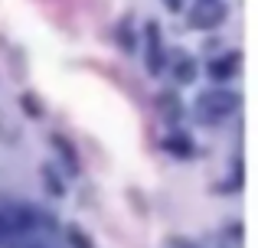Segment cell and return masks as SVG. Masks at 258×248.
<instances>
[{
    "label": "cell",
    "instance_id": "obj_1",
    "mask_svg": "<svg viewBox=\"0 0 258 248\" xmlns=\"http://www.w3.org/2000/svg\"><path fill=\"white\" fill-rule=\"evenodd\" d=\"M239 108V95L229 89H209L196 98V118L203 124H219Z\"/></svg>",
    "mask_w": 258,
    "mask_h": 248
},
{
    "label": "cell",
    "instance_id": "obj_2",
    "mask_svg": "<svg viewBox=\"0 0 258 248\" xmlns=\"http://www.w3.org/2000/svg\"><path fill=\"white\" fill-rule=\"evenodd\" d=\"M222 20H226V4H219V0H200L196 10H189V26H196V30H213Z\"/></svg>",
    "mask_w": 258,
    "mask_h": 248
},
{
    "label": "cell",
    "instance_id": "obj_3",
    "mask_svg": "<svg viewBox=\"0 0 258 248\" xmlns=\"http://www.w3.org/2000/svg\"><path fill=\"white\" fill-rule=\"evenodd\" d=\"M164 65H167V52H164V43H160V26L147 23V72L160 75Z\"/></svg>",
    "mask_w": 258,
    "mask_h": 248
},
{
    "label": "cell",
    "instance_id": "obj_4",
    "mask_svg": "<svg viewBox=\"0 0 258 248\" xmlns=\"http://www.w3.org/2000/svg\"><path fill=\"white\" fill-rule=\"evenodd\" d=\"M239 52H232V56H222V59H216L213 65H209V75L216 78V82H226V78H232L235 72H239Z\"/></svg>",
    "mask_w": 258,
    "mask_h": 248
},
{
    "label": "cell",
    "instance_id": "obj_5",
    "mask_svg": "<svg viewBox=\"0 0 258 248\" xmlns=\"http://www.w3.org/2000/svg\"><path fill=\"white\" fill-rule=\"evenodd\" d=\"M52 147L59 150V157H62V163H66V170L69 173H79V157H76V147L69 144V140L62 137V134H52Z\"/></svg>",
    "mask_w": 258,
    "mask_h": 248
},
{
    "label": "cell",
    "instance_id": "obj_6",
    "mask_svg": "<svg viewBox=\"0 0 258 248\" xmlns=\"http://www.w3.org/2000/svg\"><path fill=\"white\" fill-rule=\"evenodd\" d=\"M173 75H176V82H183V85H189L196 78V62L183 52V56H176V65H173Z\"/></svg>",
    "mask_w": 258,
    "mask_h": 248
},
{
    "label": "cell",
    "instance_id": "obj_7",
    "mask_svg": "<svg viewBox=\"0 0 258 248\" xmlns=\"http://www.w3.org/2000/svg\"><path fill=\"white\" fill-rule=\"evenodd\" d=\"M157 105H160V108H164V118H167V121H176V118H180L183 115V105L180 102H176V95H173V92H167V95H160L157 98Z\"/></svg>",
    "mask_w": 258,
    "mask_h": 248
},
{
    "label": "cell",
    "instance_id": "obj_8",
    "mask_svg": "<svg viewBox=\"0 0 258 248\" xmlns=\"http://www.w3.org/2000/svg\"><path fill=\"white\" fill-rule=\"evenodd\" d=\"M167 150L170 153H176V157H189V153H193V144H189V137H170L167 140Z\"/></svg>",
    "mask_w": 258,
    "mask_h": 248
},
{
    "label": "cell",
    "instance_id": "obj_9",
    "mask_svg": "<svg viewBox=\"0 0 258 248\" xmlns=\"http://www.w3.org/2000/svg\"><path fill=\"white\" fill-rule=\"evenodd\" d=\"M66 235H69V245L72 248H92V238H88L85 229H79V225H69V232H66Z\"/></svg>",
    "mask_w": 258,
    "mask_h": 248
},
{
    "label": "cell",
    "instance_id": "obj_10",
    "mask_svg": "<svg viewBox=\"0 0 258 248\" xmlns=\"http://www.w3.org/2000/svg\"><path fill=\"white\" fill-rule=\"evenodd\" d=\"M43 180H46V186L52 190V196H66V193H62V183H59V177H56V173L49 170V167L43 170Z\"/></svg>",
    "mask_w": 258,
    "mask_h": 248
},
{
    "label": "cell",
    "instance_id": "obj_11",
    "mask_svg": "<svg viewBox=\"0 0 258 248\" xmlns=\"http://www.w3.org/2000/svg\"><path fill=\"white\" fill-rule=\"evenodd\" d=\"M164 4H167V7H170V10H173V13H180V10H183V0H164Z\"/></svg>",
    "mask_w": 258,
    "mask_h": 248
},
{
    "label": "cell",
    "instance_id": "obj_12",
    "mask_svg": "<svg viewBox=\"0 0 258 248\" xmlns=\"http://www.w3.org/2000/svg\"><path fill=\"white\" fill-rule=\"evenodd\" d=\"M167 248H189V242H170Z\"/></svg>",
    "mask_w": 258,
    "mask_h": 248
}]
</instances>
